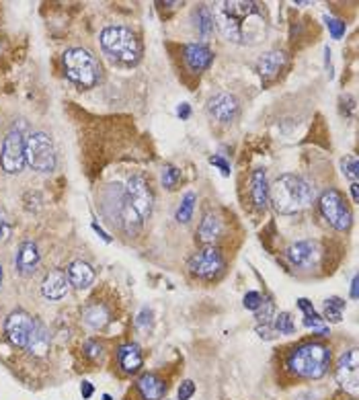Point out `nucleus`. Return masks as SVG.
Instances as JSON below:
<instances>
[{"mask_svg":"<svg viewBox=\"0 0 359 400\" xmlns=\"http://www.w3.org/2000/svg\"><path fill=\"white\" fill-rule=\"evenodd\" d=\"M269 199L277 213L291 215L308 207L314 199V187L295 174H281L269 187Z\"/></svg>","mask_w":359,"mask_h":400,"instance_id":"nucleus-1","label":"nucleus"},{"mask_svg":"<svg viewBox=\"0 0 359 400\" xmlns=\"http://www.w3.org/2000/svg\"><path fill=\"white\" fill-rule=\"evenodd\" d=\"M287 369L304 379H318L330 367V349L322 343H304L295 347L285 361Z\"/></svg>","mask_w":359,"mask_h":400,"instance_id":"nucleus-2","label":"nucleus"},{"mask_svg":"<svg viewBox=\"0 0 359 400\" xmlns=\"http://www.w3.org/2000/svg\"><path fill=\"white\" fill-rule=\"evenodd\" d=\"M152 203H154V195H152L148 181L142 174H133L127 181L125 203L121 209V215H123V222L127 224V228L139 226L144 219H148V215L152 211Z\"/></svg>","mask_w":359,"mask_h":400,"instance_id":"nucleus-3","label":"nucleus"},{"mask_svg":"<svg viewBox=\"0 0 359 400\" xmlns=\"http://www.w3.org/2000/svg\"><path fill=\"white\" fill-rule=\"evenodd\" d=\"M101 45L111 57H115L123 64H135L142 55L139 39L127 27H107V29H103Z\"/></svg>","mask_w":359,"mask_h":400,"instance_id":"nucleus-4","label":"nucleus"},{"mask_svg":"<svg viewBox=\"0 0 359 400\" xmlns=\"http://www.w3.org/2000/svg\"><path fill=\"white\" fill-rule=\"evenodd\" d=\"M64 68L66 76L82 88H92L101 80V64L82 47H72L64 53Z\"/></svg>","mask_w":359,"mask_h":400,"instance_id":"nucleus-5","label":"nucleus"},{"mask_svg":"<svg viewBox=\"0 0 359 400\" xmlns=\"http://www.w3.org/2000/svg\"><path fill=\"white\" fill-rule=\"evenodd\" d=\"M25 162L37 172H51L55 168V150L47 133L35 131L25 139Z\"/></svg>","mask_w":359,"mask_h":400,"instance_id":"nucleus-6","label":"nucleus"},{"mask_svg":"<svg viewBox=\"0 0 359 400\" xmlns=\"http://www.w3.org/2000/svg\"><path fill=\"white\" fill-rule=\"evenodd\" d=\"M318 207L322 217L338 232H347L351 228L353 215H351V207L345 199V195L336 189H326L320 199H318Z\"/></svg>","mask_w":359,"mask_h":400,"instance_id":"nucleus-7","label":"nucleus"},{"mask_svg":"<svg viewBox=\"0 0 359 400\" xmlns=\"http://www.w3.org/2000/svg\"><path fill=\"white\" fill-rule=\"evenodd\" d=\"M35 328V320L29 312L25 310H14L8 318H6V324H4V334L8 338V343L12 347H18V349H25L27 343H29V336Z\"/></svg>","mask_w":359,"mask_h":400,"instance_id":"nucleus-8","label":"nucleus"},{"mask_svg":"<svg viewBox=\"0 0 359 400\" xmlns=\"http://www.w3.org/2000/svg\"><path fill=\"white\" fill-rule=\"evenodd\" d=\"M2 168L6 172H18L25 166V139L18 129H10L2 144V156H0Z\"/></svg>","mask_w":359,"mask_h":400,"instance_id":"nucleus-9","label":"nucleus"},{"mask_svg":"<svg viewBox=\"0 0 359 400\" xmlns=\"http://www.w3.org/2000/svg\"><path fill=\"white\" fill-rule=\"evenodd\" d=\"M189 269L193 275L197 277H203V279H211L215 275L222 273L224 269V258L220 254L217 248H203L199 252H195L189 261Z\"/></svg>","mask_w":359,"mask_h":400,"instance_id":"nucleus-10","label":"nucleus"},{"mask_svg":"<svg viewBox=\"0 0 359 400\" xmlns=\"http://www.w3.org/2000/svg\"><path fill=\"white\" fill-rule=\"evenodd\" d=\"M357 371H359V355L357 349H349L343 353L334 367V377L343 388H349L351 392H357Z\"/></svg>","mask_w":359,"mask_h":400,"instance_id":"nucleus-11","label":"nucleus"},{"mask_svg":"<svg viewBox=\"0 0 359 400\" xmlns=\"http://www.w3.org/2000/svg\"><path fill=\"white\" fill-rule=\"evenodd\" d=\"M207 111L220 123H230L238 113V101L228 92H220L207 101Z\"/></svg>","mask_w":359,"mask_h":400,"instance_id":"nucleus-12","label":"nucleus"},{"mask_svg":"<svg viewBox=\"0 0 359 400\" xmlns=\"http://www.w3.org/2000/svg\"><path fill=\"white\" fill-rule=\"evenodd\" d=\"M135 388H137L142 400H162L164 394H166L164 377H160L154 371H148V373L139 375V379L135 382Z\"/></svg>","mask_w":359,"mask_h":400,"instance_id":"nucleus-13","label":"nucleus"},{"mask_svg":"<svg viewBox=\"0 0 359 400\" xmlns=\"http://www.w3.org/2000/svg\"><path fill=\"white\" fill-rule=\"evenodd\" d=\"M117 363L121 367L123 373H137L144 365V355H142V349L139 345L135 343H125L117 349Z\"/></svg>","mask_w":359,"mask_h":400,"instance_id":"nucleus-14","label":"nucleus"},{"mask_svg":"<svg viewBox=\"0 0 359 400\" xmlns=\"http://www.w3.org/2000/svg\"><path fill=\"white\" fill-rule=\"evenodd\" d=\"M316 256H318V246H316V242H310V240L295 242L287 248V258L291 261V265H295L300 269L312 267L316 263Z\"/></svg>","mask_w":359,"mask_h":400,"instance_id":"nucleus-15","label":"nucleus"},{"mask_svg":"<svg viewBox=\"0 0 359 400\" xmlns=\"http://www.w3.org/2000/svg\"><path fill=\"white\" fill-rule=\"evenodd\" d=\"M185 62L193 72H203L213 62V51L203 43H189L185 45Z\"/></svg>","mask_w":359,"mask_h":400,"instance_id":"nucleus-16","label":"nucleus"},{"mask_svg":"<svg viewBox=\"0 0 359 400\" xmlns=\"http://www.w3.org/2000/svg\"><path fill=\"white\" fill-rule=\"evenodd\" d=\"M68 287H70L68 275L59 269L49 271L41 283V291L47 299H62L68 293Z\"/></svg>","mask_w":359,"mask_h":400,"instance_id":"nucleus-17","label":"nucleus"},{"mask_svg":"<svg viewBox=\"0 0 359 400\" xmlns=\"http://www.w3.org/2000/svg\"><path fill=\"white\" fill-rule=\"evenodd\" d=\"M250 199L256 209H265L269 203V183L265 168H254L250 176Z\"/></svg>","mask_w":359,"mask_h":400,"instance_id":"nucleus-18","label":"nucleus"},{"mask_svg":"<svg viewBox=\"0 0 359 400\" xmlns=\"http://www.w3.org/2000/svg\"><path fill=\"white\" fill-rule=\"evenodd\" d=\"M16 271L21 275H33L37 265H39V250H37V244L35 242H23L18 246V252H16Z\"/></svg>","mask_w":359,"mask_h":400,"instance_id":"nucleus-19","label":"nucleus"},{"mask_svg":"<svg viewBox=\"0 0 359 400\" xmlns=\"http://www.w3.org/2000/svg\"><path fill=\"white\" fill-rule=\"evenodd\" d=\"M49 347H51V336H49V330L45 328V324L37 322L35 320V328L29 336V343H27V351L33 355V357H45L49 353Z\"/></svg>","mask_w":359,"mask_h":400,"instance_id":"nucleus-20","label":"nucleus"},{"mask_svg":"<svg viewBox=\"0 0 359 400\" xmlns=\"http://www.w3.org/2000/svg\"><path fill=\"white\" fill-rule=\"evenodd\" d=\"M66 275H68V281L74 287H78V289H84V287H88L94 281V269L88 263H84V261H72L68 265V273Z\"/></svg>","mask_w":359,"mask_h":400,"instance_id":"nucleus-21","label":"nucleus"},{"mask_svg":"<svg viewBox=\"0 0 359 400\" xmlns=\"http://www.w3.org/2000/svg\"><path fill=\"white\" fill-rule=\"evenodd\" d=\"M285 64V55L283 51H269L258 59V74L263 78H273L279 74V70Z\"/></svg>","mask_w":359,"mask_h":400,"instance_id":"nucleus-22","label":"nucleus"},{"mask_svg":"<svg viewBox=\"0 0 359 400\" xmlns=\"http://www.w3.org/2000/svg\"><path fill=\"white\" fill-rule=\"evenodd\" d=\"M82 316H84L86 324H90L92 328H103L111 320V314L103 304H88L82 310Z\"/></svg>","mask_w":359,"mask_h":400,"instance_id":"nucleus-23","label":"nucleus"},{"mask_svg":"<svg viewBox=\"0 0 359 400\" xmlns=\"http://www.w3.org/2000/svg\"><path fill=\"white\" fill-rule=\"evenodd\" d=\"M220 230H222V226H220L217 215L207 213V215L201 219V224H199L197 236H199V240H201V242H213V240L220 236Z\"/></svg>","mask_w":359,"mask_h":400,"instance_id":"nucleus-24","label":"nucleus"},{"mask_svg":"<svg viewBox=\"0 0 359 400\" xmlns=\"http://www.w3.org/2000/svg\"><path fill=\"white\" fill-rule=\"evenodd\" d=\"M195 27L201 33V37H209L213 31V14L207 6H199L195 10Z\"/></svg>","mask_w":359,"mask_h":400,"instance_id":"nucleus-25","label":"nucleus"},{"mask_svg":"<svg viewBox=\"0 0 359 400\" xmlns=\"http://www.w3.org/2000/svg\"><path fill=\"white\" fill-rule=\"evenodd\" d=\"M273 328H275V332H279V334H293V332H295V322H293L291 314L279 312V314L275 316Z\"/></svg>","mask_w":359,"mask_h":400,"instance_id":"nucleus-26","label":"nucleus"},{"mask_svg":"<svg viewBox=\"0 0 359 400\" xmlns=\"http://www.w3.org/2000/svg\"><path fill=\"white\" fill-rule=\"evenodd\" d=\"M195 201H197L195 193H187V195L183 197V201H181V205H178V209H176V215H174V217H176L178 222H189V219H191V215H193Z\"/></svg>","mask_w":359,"mask_h":400,"instance_id":"nucleus-27","label":"nucleus"},{"mask_svg":"<svg viewBox=\"0 0 359 400\" xmlns=\"http://www.w3.org/2000/svg\"><path fill=\"white\" fill-rule=\"evenodd\" d=\"M345 308V302L338 299V297H328L324 302V316L332 322H338L341 320V310Z\"/></svg>","mask_w":359,"mask_h":400,"instance_id":"nucleus-28","label":"nucleus"},{"mask_svg":"<svg viewBox=\"0 0 359 400\" xmlns=\"http://www.w3.org/2000/svg\"><path fill=\"white\" fill-rule=\"evenodd\" d=\"M178 181H181V170L172 164H166L162 168V185L166 189H174L178 185Z\"/></svg>","mask_w":359,"mask_h":400,"instance_id":"nucleus-29","label":"nucleus"},{"mask_svg":"<svg viewBox=\"0 0 359 400\" xmlns=\"http://www.w3.org/2000/svg\"><path fill=\"white\" fill-rule=\"evenodd\" d=\"M254 312H256V314H254V318H256L258 322L269 324V320H271V318H273V314H275V306H273V302H271V299H265V297H263L261 306H258Z\"/></svg>","mask_w":359,"mask_h":400,"instance_id":"nucleus-30","label":"nucleus"},{"mask_svg":"<svg viewBox=\"0 0 359 400\" xmlns=\"http://www.w3.org/2000/svg\"><path fill=\"white\" fill-rule=\"evenodd\" d=\"M343 172L351 178V183H357V156H347L341 162Z\"/></svg>","mask_w":359,"mask_h":400,"instance_id":"nucleus-31","label":"nucleus"},{"mask_svg":"<svg viewBox=\"0 0 359 400\" xmlns=\"http://www.w3.org/2000/svg\"><path fill=\"white\" fill-rule=\"evenodd\" d=\"M324 21H326V27L330 29V35H332L334 39H341V37L345 35V23H343V21L332 18V16H324Z\"/></svg>","mask_w":359,"mask_h":400,"instance_id":"nucleus-32","label":"nucleus"},{"mask_svg":"<svg viewBox=\"0 0 359 400\" xmlns=\"http://www.w3.org/2000/svg\"><path fill=\"white\" fill-rule=\"evenodd\" d=\"M193 394H195V384H193L191 379L181 382V386L176 388V398H178V400H191Z\"/></svg>","mask_w":359,"mask_h":400,"instance_id":"nucleus-33","label":"nucleus"},{"mask_svg":"<svg viewBox=\"0 0 359 400\" xmlns=\"http://www.w3.org/2000/svg\"><path fill=\"white\" fill-rule=\"evenodd\" d=\"M84 355L96 361V359L103 355V347H101V343H96V341H86V343H84Z\"/></svg>","mask_w":359,"mask_h":400,"instance_id":"nucleus-34","label":"nucleus"},{"mask_svg":"<svg viewBox=\"0 0 359 400\" xmlns=\"http://www.w3.org/2000/svg\"><path fill=\"white\" fill-rule=\"evenodd\" d=\"M261 302H263V295L258 293V291H246V295H244V308H248V310H256L258 306H261Z\"/></svg>","mask_w":359,"mask_h":400,"instance_id":"nucleus-35","label":"nucleus"},{"mask_svg":"<svg viewBox=\"0 0 359 400\" xmlns=\"http://www.w3.org/2000/svg\"><path fill=\"white\" fill-rule=\"evenodd\" d=\"M297 306H300V310L304 312V318H316V316H318L316 310H314V306H312L308 299L300 297V299H297Z\"/></svg>","mask_w":359,"mask_h":400,"instance_id":"nucleus-36","label":"nucleus"},{"mask_svg":"<svg viewBox=\"0 0 359 400\" xmlns=\"http://www.w3.org/2000/svg\"><path fill=\"white\" fill-rule=\"evenodd\" d=\"M209 164L217 166V168H220V172H222L224 176H228V174H230V164H228L224 158H220V156H211V158H209Z\"/></svg>","mask_w":359,"mask_h":400,"instance_id":"nucleus-37","label":"nucleus"},{"mask_svg":"<svg viewBox=\"0 0 359 400\" xmlns=\"http://www.w3.org/2000/svg\"><path fill=\"white\" fill-rule=\"evenodd\" d=\"M80 394H82V398H86V400H88V398L94 394L92 384H90V382H82V384H80Z\"/></svg>","mask_w":359,"mask_h":400,"instance_id":"nucleus-38","label":"nucleus"},{"mask_svg":"<svg viewBox=\"0 0 359 400\" xmlns=\"http://www.w3.org/2000/svg\"><path fill=\"white\" fill-rule=\"evenodd\" d=\"M176 115H178L181 119H189V115H191L189 105H187V103H181V105H178V109H176Z\"/></svg>","mask_w":359,"mask_h":400,"instance_id":"nucleus-39","label":"nucleus"},{"mask_svg":"<svg viewBox=\"0 0 359 400\" xmlns=\"http://www.w3.org/2000/svg\"><path fill=\"white\" fill-rule=\"evenodd\" d=\"M92 228H94V232H98V236H101V238H103L105 242H111V238L107 236V232H105L103 228H98V224H92Z\"/></svg>","mask_w":359,"mask_h":400,"instance_id":"nucleus-40","label":"nucleus"},{"mask_svg":"<svg viewBox=\"0 0 359 400\" xmlns=\"http://www.w3.org/2000/svg\"><path fill=\"white\" fill-rule=\"evenodd\" d=\"M351 297H357V277H353L351 281Z\"/></svg>","mask_w":359,"mask_h":400,"instance_id":"nucleus-41","label":"nucleus"},{"mask_svg":"<svg viewBox=\"0 0 359 400\" xmlns=\"http://www.w3.org/2000/svg\"><path fill=\"white\" fill-rule=\"evenodd\" d=\"M351 193H353V201L357 203V199H359V193H357V183H353V185H351Z\"/></svg>","mask_w":359,"mask_h":400,"instance_id":"nucleus-42","label":"nucleus"},{"mask_svg":"<svg viewBox=\"0 0 359 400\" xmlns=\"http://www.w3.org/2000/svg\"><path fill=\"white\" fill-rule=\"evenodd\" d=\"M103 400H113V398H111V394H103Z\"/></svg>","mask_w":359,"mask_h":400,"instance_id":"nucleus-43","label":"nucleus"},{"mask_svg":"<svg viewBox=\"0 0 359 400\" xmlns=\"http://www.w3.org/2000/svg\"><path fill=\"white\" fill-rule=\"evenodd\" d=\"M0 283H2V267H0Z\"/></svg>","mask_w":359,"mask_h":400,"instance_id":"nucleus-44","label":"nucleus"},{"mask_svg":"<svg viewBox=\"0 0 359 400\" xmlns=\"http://www.w3.org/2000/svg\"><path fill=\"white\" fill-rule=\"evenodd\" d=\"M0 230H2V217H0Z\"/></svg>","mask_w":359,"mask_h":400,"instance_id":"nucleus-45","label":"nucleus"}]
</instances>
